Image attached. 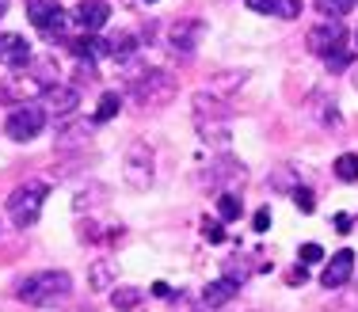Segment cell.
<instances>
[{
  "mask_svg": "<svg viewBox=\"0 0 358 312\" xmlns=\"http://www.w3.org/2000/svg\"><path fill=\"white\" fill-rule=\"evenodd\" d=\"M42 126H46V111L42 107H15L12 114H8V138L12 141H35L42 133Z\"/></svg>",
  "mask_w": 358,
  "mask_h": 312,
  "instance_id": "cell-3",
  "label": "cell"
},
{
  "mask_svg": "<svg viewBox=\"0 0 358 312\" xmlns=\"http://www.w3.org/2000/svg\"><path fill=\"white\" fill-rule=\"evenodd\" d=\"M107 271H110L107 263H99V267H96V285H103V282H107Z\"/></svg>",
  "mask_w": 358,
  "mask_h": 312,
  "instance_id": "cell-22",
  "label": "cell"
},
{
  "mask_svg": "<svg viewBox=\"0 0 358 312\" xmlns=\"http://www.w3.org/2000/svg\"><path fill=\"white\" fill-rule=\"evenodd\" d=\"M73 20H76V27H80L84 35H99V31L107 27V20H110V8L103 4V0H80L76 12H73Z\"/></svg>",
  "mask_w": 358,
  "mask_h": 312,
  "instance_id": "cell-4",
  "label": "cell"
},
{
  "mask_svg": "<svg viewBox=\"0 0 358 312\" xmlns=\"http://www.w3.org/2000/svg\"><path fill=\"white\" fill-rule=\"evenodd\" d=\"M0 61L12 65V69H27V61H31L27 38H20V35H0Z\"/></svg>",
  "mask_w": 358,
  "mask_h": 312,
  "instance_id": "cell-7",
  "label": "cell"
},
{
  "mask_svg": "<svg viewBox=\"0 0 358 312\" xmlns=\"http://www.w3.org/2000/svg\"><path fill=\"white\" fill-rule=\"evenodd\" d=\"M252 12H263V15H282V20H294L301 15V0H244Z\"/></svg>",
  "mask_w": 358,
  "mask_h": 312,
  "instance_id": "cell-8",
  "label": "cell"
},
{
  "mask_svg": "<svg viewBox=\"0 0 358 312\" xmlns=\"http://www.w3.org/2000/svg\"><path fill=\"white\" fill-rule=\"evenodd\" d=\"M62 15V4L57 0H27V20L35 23L38 31L50 27V20H57Z\"/></svg>",
  "mask_w": 358,
  "mask_h": 312,
  "instance_id": "cell-9",
  "label": "cell"
},
{
  "mask_svg": "<svg viewBox=\"0 0 358 312\" xmlns=\"http://www.w3.org/2000/svg\"><path fill=\"white\" fill-rule=\"evenodd\" d=\"M118 103H122V99H118V91H107V96L99 99V111H96V122H110V118L118 114Z\"/></svg>",
  "mask_w": 358,
  "mask_h": 312,
  "instance_id": "cell-14",
  "label": "cell"
},
{
  "mask_svg": "<svg viewBox=\"0 0 358 312\" xmlns=\"http://www.w3.org/2000/svg\"><path fill=\"white\" fill-rule=\"evenodd\" d=\"M320 259H324L320 244H305V248H301V263H320Z\"/></svg>",
  "mask_w": 358,
  "mask_h": 312,
  "instance_id": "cell-19",
  "label": "cell"
},
{
  "mask_svg": "<svg viewBox=\"0 0 358 312\" xmlns=\"http://www.w3.org/2000/svg\"><path fill=\"white\" fill-rule=\"evenodd\" d=\"M149 4H152V0H149Z\"/></svg>",
  "mask_w": 358,
  "mask_h": 312,
  "instance_id": "cell-24",
  "label": "cell"
},
{
  "mask_svg": "<svg viewBox=\"0 0 358 312\" xmlns=\"http://www.w3.org/2000/svg\"><path fill=\"white\" fill-rule=\"evenodd\" d=\"M309 50L320 57H328L331 50H343V27L339 23H324V27L309 31Z\"/></svg>",
  "mask_w": 358,
  "mask_h": 312,
  "instance_id": "cell-6",
  "label": "cell"
},
{
  "mask_svg": "<svg viewBox=\"0 0 358 312\" xmlns=\"http://www.w3.org/2000/svg\"><path fill=\"white\" fill-rule=\"evenodd\" d=\"M73 290V278L65 271H35L20 282V301L23 305H57Z\"/></svg>",
  "mask_w": 358,
  "mask_h": 312,
  "instance_id": "cell-1",
  "label": "cell"
},
{
  "mask_svg": "<svg viewBox=\"0 0 358 312\" xmlns=\"http://www.w3.org/2000/svg\"><path fill=\"white\" fill-rule=\"evenodd\" d=\"M46 107H54L57 114H69L76 107V88H57V84H50L46 88Z\"/></svg>",
  "mask_w": 358,
  "mask_h": 312,
  "instance_id": "cell-11",
  "label": "cell"
},
{
  "mask_svg": "<svg viewBox=\"0 0 358 312\" xmlns=\"http://www.w3.org/2000/svg\"><path fill=\"white\" fill-rule=\"evenodd\" d=\"M202 236H206L210 244H221V240H225V229H221L217 221H206V225H202Z\"/></svg>",
  "mask_w": 358,
  "mask_h": 312,
  "instance_id": "cell-18",
  "label": "cell"
},
{
  "mask_svg": "<svg viewBox=\"0 0 358 312\" xmlns=\"http://www.w3.org/2000/svg\"><path fill=\"white\" fill-rule=\"evenodd\" d=\"M297 206H301V214H313V195H309V191H297Z\"/></svg>",
  "mask_w": 358,
  "mask_h": 312,
  "instance_id": "cell-21",
  "label": "cell"
},
{
  "mask_svg": "<svg viewBox=\"0 0 358 312\" xmlns=\"http://www.w3.org/2000/svg\"><path fill=\"white\" fill-rule=\"evenodd\" d=\"M336 175H339L343 183H355V179H358V156H355V153H343V156H339V160H336Z\"/></svg>",
  "mask_w": 358,
  "mask_h": 312,
  "instance_id": "cell-12",
  "label": "cell"
},
{
  "mask_svg": "<svg viewBox=\"0 0 358 312\" xmlns=\"http://www.w3.org/2000/svg\"><path fill=\"white\" fill-rule=\"evenodd\" d=\"M324 65H328V69H347V65H351V54H347V50H331L328 57H324Z\"/></svg>",
  "mask_w": 358,
  "mask_h": 312,
  "instance_id": "cell-17",
  "label": "cell"
},
{
  "mask_svg": "<svg viewBox=\"0 0 358 312\" xmlns=\"http://www.w3.org/2000/svg\"><path fill=\"white\" fill-rule=\"evenodd\" d=\"M252 225H255V232H263V229H271V214L267 209H259V214L252 217Z\"/></svg>",
  "mask_w": 358,
  "mask_h": 312,
  "instance_id": "cell-20",
  "label": "cell"
},
{
  "mask_svg": "<svg viewBox=\"0 0 358 312\" xmlns=\"http://www.w3.org/2000/svg\"><path fill=\"white\" fill-rule=\"evenodd\" d=\"M351 274H355V251L343 248V251H336V255H331L328 271L320 274V285H324V290H339V285H343Z\"/></svg>",
  "mask_w": 358,
  "mask_h": 312,
  "instance_id": "cell-5",
  "label": "cell"
},
{
  "mask_svg": "<svg viewBox=\"0 0 358 312\" xmlns=\"http://www.w3.org/2000/svg\"><path fill=\"white\" fill-rule=\"evenodd\" d=\"M217 217L221 221H236V217H241V202H236L233 195H221L217 198Z\"/></svg>",
  "mask_w": 358,
  "mask_h": 312,
  "instance_id": "cell-15",
  "label": "cell"
},
{
  "mask_svg": "<svg viewBox=\"0 0 358 312\" xmlns=\"http://www.w3.org/2000/svg\"><path fill=\"white\" fill-rule=\"evenodd\" d=\"M138 301H141V290H115V309L130 312L138 309Z\"/></svg>",
  "mask_w": 358,
  "mask_h": 312,
  "instance_id": "cell-16",
  "label": "cell"
},
{
  "mask_svg": "<svg viewBox=\"0 0 358 312\" xmlns=\"http://www.w3.org/2000/svg\"><path fill=\"white\" fill-rule=\"evenodd\" d=\"M202 297H206V305H229V301L236 297V278L229 274V278H217V282H210Z\"/></svg>",
  "mask_w": 358,
  "mask_h": 312,
  "instance_id": "cell-10",
  "label": "cell"
},
{
  "mask_svg": "<svg viewBox=\"0 0 358 312\" xmlns=\"http://www.w3.org/2000/svg\"><path fill=\"white\" fill-rule=\"evenodd\" d=\"M4 12H8V0H0V20H4Z\"/></svg>",
  "mask_w": 358,
  "mask_h": 312,
  "instance_id": "cell-23",
  "label": "cell"
},
{
  "mask_svg": "<svg viewBox=\"0 0 358 312\" xmlns=\"http://www.w3.org/2000/svg\"><path fill=\"white\" fill-rule=\"evenodd\" d=\"M46 195H50V187L38 179H31V183H23V187L12 191V198H8V217H12L15 229H31V225L38 221Z\"/></svg>",
  "mask_w": 358,
  "mask_h": 312,
  "instance_id": "cell-2",
  "label": "cell"
},
{
  "mask_svg": "<svg viewBox=\"0 0 358 312\" xmlns=\"http://www.w3.org/2000/svg\"><path fill=\"white\" fill-rule=\"evenodd\" d=\"M351 8H355V0H317V12H320V15H331V20L347 15Z\"/></svg>",
  "mask_w": 358,
  "mask_h": 312,
  "instance_id": "cell-13",
  "label": "cell"
}]
</instances>
